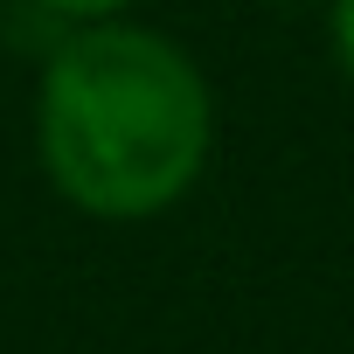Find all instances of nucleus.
<instances>
[{"mask_svg":"<svg viewBox=\"0 0 354 354\" xmlns=\"http://www.w3.org/2000/svg\"><path fill=\"white\" fill-rule=\"evenodd\" d=\"M42 15H56L63 28H77V21H104V15H125L132 0H35Z\"/></svg>","mask_w":354,"mask_h":354,"instance_id":"7ed1b4c3","label":"nucleus"},{"mask_svg":"<svg viewBox=\"0 0 354 354\" xmlns=\"http://www.w3.org/2000/svg\"><path fill=\"white\" fill-rule=\"evenodd\" d=\"M271 8H313V0H271Z\"/></svg>","mask_w":354,"mask_h":354,"instance_id":"20e7f679","label":"nucleus"},{"mask_svg":"<svg viewBox=\"0 0 354 354\" xmlns=\"http://www.w3.org/2000/svg\"><path fill=\"white\" fill-rule=\"evenodd\" d=\"M35 167L91 223H160L181 209L216 160L209 70L146 21H77L35 77L28 104Z\"/></svg>","mask_w":354,"mask_h":354,"instance_id":"f257e3e1","label":"nucleus"},{"mask_svg":"<svg viewBox=\"0 0 354 354\" xmlns=\"http://www.w3.org/2000/svg\"><path fill=\"white\" fill-rule=\"evenodd\" d=\"M326 49H333V63L354 91V0H326Z\"/></svg>","mask_w":354,"mask_h":354,"instance_id":"f03ea898","label":"nucleus"}]
</instances>
